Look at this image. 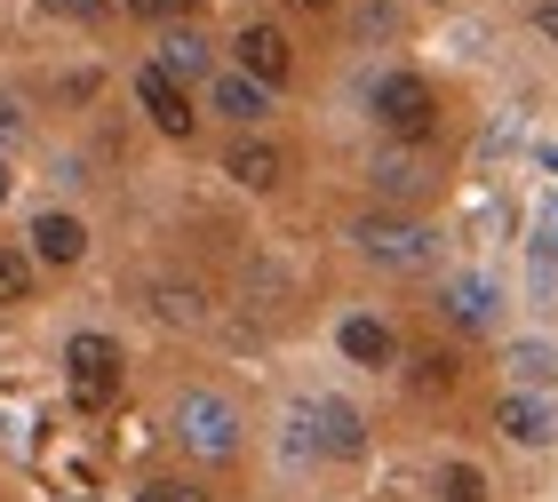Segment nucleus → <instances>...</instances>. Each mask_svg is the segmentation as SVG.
<instances>
[{"instance_id":"f257e3e1","label":"nucleus","mask_w":558,"mask_h":502,"mask_svg":"<svg viewBox=\"0 0 558 502\" xmlns=\"http://www.w3.org/2000/svg\"><path fill=\"white\" fill-rule=\"evenodd\" d=\"M367 112L391 144H423L439 128V96H430V81H415V72H384V81L367 88Z\"/></svg>"},{"instance_id":"f03ea898","label":"nucleus","mask_w":558,"mask_h":502,"mask_svg":"<svg viewBox=\"0 0 558 502\" xmlns=\"http://www.w3.org/2000/svg\"><path fill=\"white\" fill-rule=\"evenodd\" d=\"M175 446L199 463H232L240 455V407L216 391H184L175 399Z\"/></svg>"},{"instance_id":"7ed1b4c3","label":"nucleus","mask_w":558,"mask_h":502,"mask_svg":"<svg viewBox=\"0 0 558 502\" xmlns=\"http://www.w3.org/2000/svg\"><path fill=\"white\" fill-rule=\"evenodd\" d=\"M295 446L351 463V455H367V423L351 415L343 399H303V407H295Z\"/></svg>"},{"instance_id":"20e7f679","label":"nucleus","mask_w":558,"mask_h":502,"mask_svg":"<svg viewBox=\"0 0 558 502\" xmlns=\"http://www.w3.org/2000/svg\"><path fill=\"white\" fill-rule=\"evenodd\" d=\"M351 240H360L375 264H391V271H423L430 256H439L430 223H408V216H360V223H351Z\"/></svg>"},{"instance_id":"39448f33","label":"nucleus","mask_w":558,"mask_h":502,"mask_svg":"<svg viewBox=\"0 0 558 502\" xmlns=\"http://www.w3.org/2000/svg\"><path fill=\"white\" fill-rule=\"evenodd\" d=\"M64 367H72V399H81L88 415H105L112 391H120V343L112 335H72L64 343Z\"/></svg>"},{"instance_id":"423d86ee","label":"nucleus","mask_w":558,"mask_h":502,"mask_svg":"<svg viewBox=\"0 0 558 502\" xmlns=\"http://www.w3.org/2000/svg\"><path fill=\"white\" fill-rule=\"evenodd\" d=\"M495 431L519 439V446H543V439H558V407H550V399H535V391H511V399L495 407Z\"/></svg>"},{"instance_id":"0eeeda50","label":"nucleus","mask_w":558,"mask_h":502,"mask_svg":"<svg viewBox=\"0 0 558 502\" xmlns=\"http://www.w3.org/2000/svg\"><path fill=\"white\" fill-rule=\"evenodd\" d=\"M288 33H279V24H240V72H247V81H288Z\"/></svg>"},{"instance_id":"6e6552de","label":"nucleus","mask_w":558,"mask_h":502,"mask_svg":"<svg viewBox=\"0 0 558 502\" xmlns=\"http://www.w3.org/2000/svg\"><path fill=\"white\" fill-rule=\"evenodd\" d=\"M136 96H144V112L160 120L168 136H192V120H199V112L184 105V88H175V81H168L160 64H144V72H136Z\"/></svg>"},{"instance_id":"1a4fd4ad","label":"nucleus","mask_w":558,"mask_h":502,"mask_svg":"<svg viewBox=\"0 0 558 502\" xmlns=\"http://www.w3.org/2000/svg\"><path fill=\"white\" fill-rule=\"evenodd\" d=\"M495 311H502V295L487 287V280H471V271H463V280H447V319H454V328H495Z\"/></svg>"},{"instance_id":"9d476101","label":"nucleus","mask_w":558,"mask_h":502,"mask_svg":"<svg viewBox=\"0 0 558 502\" xmlns=\"http://www.w3.org/2000/svg\"><path fill=\"white\" fill-rule=\"evenodd\" d=\"M375 192L384 199H415V192H430V175H423V160L408 152V144H391V152H375Z\"/></svg>"},{"instance_id":"9b49d317","label":"nucleus","mask_w":558,"mask_h":502,"mask_svg":"<svg viewBox=\"0 0 558 502\" xmlns=\"http://www.w3.org/2000/svg\"><path fill=\"white\" fill-rule=\"evenodd\" d=\"M33 256H40V264H81V256H88L81 216H40V223H33Z\"/></svg>"},{"instance_id":"f8f14e48","label":"nucleus","mask_w":558,"mask_h":502,"mask_svg":"<svg viewBox=\"0 0 558 502\" xmlns=\"http://www.w3.org/2000/svg\"><path fill=\"white\" fill-rule=\"evenodd\" d=\"M160 72H168L175 88H184L192 72H208V40H199L192 24H184V33H160Z\"/></svg>"},{"instance_id":"ddd939ff","label":"nucleus","mask_w":558,"mask_h":502,"mask_svg":"<svg viewBox=\"0 0 558 502\" xmlns=\"http://www.w3.org/2000/svg\"><path fill=\"white\" fill-rule=\"evenodd\" d=\"M216 112H232L247 128V120L271 112V96H264V81H247V72H223V81H216Z\"/></svg>"},{"instance_id":"4468645a","label":"nucleus","mask_w":558,"mask_h":502,"mask_svg":"<svg viewBox=\"0 0 558 502\" xmlns=\"http://www.w3.org/2000/svg\"><path fill=\"white\" fill-rule=\"evenodd\" d=\"M232 175H240L247 192H271V184H279V152H271L264 136H240V144H232Z\"/></svg>"},{"instance_id":"2eb2a0df","label":"nucleus","mask_w":558,"mask_h":502,"mask_svg":"<svg viewBox=\"0 0 558 502\" xmlns=\"http://www.w3.org/2000/svg\"><path fill=\"white\" fill-rule=\"evenodd\" d=\"M343 351L360 367H391V328L384 319H343Z\"/></svg>"},{"instance_id":"dca6fc26","label":"nucleus","mask_w":558,"mask_h":502,"mask_svg":"<svg viewBox=\"0 0 558 502\" xmlns=\"http://www.w3.org/2000/svg\"><path fill=\"white\" fill-rule=\"evenodd\" d=\"M151 311L175 319V328H199V311H208V304H199L192 280H160V287H151Z\"/></svg>"},{"instance_id":"f3484780","label":"nucleus","mask_w":558,"mask_h":502,"mask_svg":"<svg viewBox=\"0 0 558 502\" xmlns=\"http://www.w3.org/2000/svg\"><path fill=\"white\" fill-rule=\"evenodd\" d=\"M439 502H487V479H478L471 463H447L439 470Z\"/></svg>"},{"instance_id":"a211bd4d","label":"nucleus","mask_w":558,"mask_h":502,"mask_svg":"<svg viewBox=\"0 0 558 502\" xmlns=\"http://www.w3.org/2000/svg\"><path fill=\"white\" fill-rule=\"evenodd\" d=\"M24 295H33V264L16 247H0V304H24Z\"/></svg>"},{"instance_id":"6ab92c4d","label":"nucleus","mask_w":558,"mask_h":502,"mask_svg":"<svg viewBox=\"0 0 558 502\" xmlns=\"http://www.w3.org/2000/svg\"><path fill=\"white\" fill-rule=\"evenodd\" d=\"M535 264H558V199H543L535 216Z\"/></svg>"},{"instance_id":"aec40b11","label":"nucleus","mask_w":558,"mask_h":502,"mask_svg":"<svg viewBox=\"0 0 558 502\" xmlns=\"http://www.w3.org/2000/svg\"><path fill=\"white\" fill-rule=\"evenodd\" d=\"M511 367L526 375V383H550V367H558V359H550L543 343H519V351H511Z\"/></svg>"},{"instance_id":"412c9836","label":"nucleus","mask_w":558,"mask_h":502,"mask_svg":"<svg viewBox=\"0 0 558 502\" xmlns=\"http://www.w3.org/2000/svg\"><path fill=\"white\" fill-rule=\"evenodd\" d=\"M454 383V359H439V351H423L415 359V391H447Z\"/></svg>"},{"instance_id":"4be33fe9","label":"nucleus","mask_w":558,"mask_h":502,"mask_svg":"<svg viewBox=\"0 0 558 502\" xmlns=\"http://www.w3.org/2000/svg\"><path fill=\"white\" fill-rule=\"evenodd\" d=\"M136 502H208V487H184V479H151Z\"/></svg>"},{"instance_id":"5701e85b","label":"nucleus","mask_w":558,"mask_h":502,"mask_svg":"<svg viewBox=\"0 0 558 502\" xmlns=\"http://www.w3.org/2000/svg\"><path fill=\"white\" fill-rule=\"evenodd\" d=\"M40 9H57V16H81V24H88V16H96V0H40Z\"/></svg>"},{"instance_id":"b1692460","label":"nucleus","mask_w":558,"mask_h":502,"mask_svg":"<svg viewBox=\"0 0 558 502\" xmlns=\"http://www.w3.org/2000/svg\"><path fill=\"white\" fill-rule=\"evenodd\" d=\"M175 9H192V0H136V16H175Z\"/></svg>"},{"instance_id":"393cba45","label":"nucleus","mask_w":558,"mask_h":502,"mask_svg":"<svg viewBox=\"0 0 558 502\" xmlns=\"http://www.w3.org/2000/svg\"><path fill=\"white\" fill-rule=\"evenodd\" d=\"M535 24H543V33L558 40V0H543V9H535Z\"/></svg>"},{"instance_id":"a878e982","label":"nucleus","mask_w":558,"mask_h":502,"mask_svg":"<svg viewBox=\"0 0 558 502\" xmlns=\"http://www.w3.org/2000/svg\"><path fill=\"white\" fill-rule=\"evenodd\" d=\"M16 120H24V112L9 105V96H0V136H9V128H16Z\"/></svg>"},{"instance_id":"bb28decb","label":"nucleus","mask_w":558,"mask_h":502,"mask_svg":"<svg viewBox=\"0 0 558 502\" xmlns=\"http://www.w3.org/2000/svg\"><path fill=\"white\" fill-rule=\"evenodd\" d=\"M288 9H312V16H327V9H336V0H288Z\"/></svg>"},{"instance_id":"cd10ccee","label":"nucleus","mask_w":558,"mask_h":502,"mask_svg":"<svg viewBox=\"0 0 558 502\" xmlns=\"http://www.w3.org/2000/svg\"><path fill=\"white\" fill-rule=\"evenodd\" d=\"M0 199H9V168H0Z\"/></svg>"}]
</instances>
